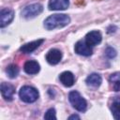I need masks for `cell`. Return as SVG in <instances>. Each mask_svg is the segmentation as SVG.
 <instances>
[{"mask_svg":"<svg viewBox=\"0 0 120 120\" xmlns=\"http://www.w3.org/2000/svg\"><path fill=\"white\" fill-rule=\"evenodd\" d=\"M70 22V18L67 14H52L45 19L44 27L47 30H53L68 25Z\"/></svg>","mask_w":120,"mask_h":120,"instance_id":"cell-1","label":"cell"},{"mask_svg":"<svg viewBox=\"0 0 120 120\" xmlns=\"http://www.w3.org/2000/svg\"><path fill=\"white\" fill-rule=\"evenodd\" d=\"M19 97L21 100H22L25 103H33L38 98L39 94L35 87L30 85H24L20 89Z\"/></svg>","mask_w":120,"mask_h":120,"instance_id":"cell-2","label":"cell"},{"mask_svg":"<svg viewBox=\"0 0 120 120\" xmlns=\"http://www.w3.org/2000/svg\"><path fill=\"white\" fill-rule=\"evenodd\" d=\"M68 99L74 109L79 112H84L87 107L86 100L81 96L78 91H71L68 94Z\"/></svg>","mask_w":120,"mask_h":120,"instance_id":"cell-3","label":"cell"},{"mask_svg":"<svg viewBox=\"0 0 120 120\" xmlns=\"http://www.w3.org/2000/svg\"><path fill=\"white\" fill-rule=\"evenodd\" d=\"M42 10H43L42 5H40L39 3H35V4H31L24 7L21 14L25 19H32L38 16L42 12Z\"/></svg>","mask_w":120,"mask_h":120,"instance_id":"cell-4","label":"cell"},{"mask_svg":"<svg viewBox=\"0 0 120 120\" xmlns=\"http://www.w3.org/2000/svg\"><path fill=\"white\" fill-rule=\"evenodd\" d=\"M14 18V11L11 8H2L0 11V26L3 28L8 25Z\"/></svg>","mask_w":120,"mask_h":120,"instance_id":"cell-5","label":"cell"},{"mask_svg":"<svg viewBox=\"0 0 120 120\" xmlns=\"http://www.w3.org/2000/svg\"><path fill=\"white\" fill-rule=\"evenodd\" d=\"M0 90H1L2 97L6 100L11 101L13 99V96H14V93H15L14 85H12L8 82H2L1 86H0Z\"/></svg>","mask_w":120,"mask_h":120,"instance_id":"cell-6","label":"cell"},{"mask_svg":"<svg viewBox=\"0 0 120 120\" xmlns=\"http://www.w3.org/2000/svg\"><path fill=\"white\" fill-rule=\"evenodd\" d=\"M74 51L76 53L83 56H90L93 52L91 46H89L85 41H82V40H79L75 44Z\"/></svg>","mask_w":120,"mask_h":120,"instance_id":"cell-7","label":"cell"},{"mask_svg":"<svg viewBox=\"0 0 120 120\" xmlns=\"http://www.w3.org/2000/svg\"><path fill=\"white\" fill-rule=\"evenodd\" d=\"M101 40H102V36H101L100 32L97 31V30L87 33L85 36V38H84V41L91 47L99 44L101 42Z\"/></svg>","mask_w":120,"mask_h":120,"instance_id":"cell-8","label":"cell"},{"mask_svg":"<svg viewBox=\"0 0 120 120\" xmlns=\"http://www.w3.org/2000/svg\"><path fill=\"white\" fill-rule=\"evenodd\" d=\"M43 42H44V39L43 38H39V39H37V40L28 42V43H25V44H23L20 48V51L22 53H31L34 51H36Z\"/></svg>","mask_w":120,"mask_h":120,"instance_id":"cell-9","label":"cell"},{"mask_svg":"<svg viewBox=\"0 0 120 120\" xmlns=\"http://www.w3.org/2000/svg\"><path fill=\"white\" fill-rule=\"evenodd\" d=\"M62 59V52L58 49H51L46 54V60L51 65L58 64Z\"/></svg>","mask_w":120,"mask_h":120,"instance_id":"cell-10","label":"cell"},{"mask_svg":"<svg viewBox=\"0 0 120 120\" xmlns=\"http://www.w3.org/2000/svg\"><path fill=\"white\" fill-rule=\"evenodd\" d=\"M69 6V0H50L48 8L50 10H65Z\"/></svg>","mask_w":120,"mask_h":120,"instance_id":"cell-11","label":"cell"},{"mask_svg":"<svg viewBox=\"0 0 120 120\" xmlns=\"http://www.w3.org/2000/svg\"><path fill=\"white\" fill-rule=\"evenodd\" d=\"M23 70L27 73V74H30V75H34V74H37L39 72L40 70V66L39 64L35 61V60H28L24 63V66H23Z\"/></svg>","mask_w":120,"mask_h":120,"instance_id":"cell-12","label":"cell"},{"mask_svg":"<svg viewBox=\"0 0 120 120\" xmlns=\"http://www.w3.org/2000/svg\"><path fill=\"white\" fill-rule=\"evenodd\" d=\"M59 80L63 85L67 87H70L75 82V77L70 71H64L59 75Z\"/></svg>","mask_w":120,"mask_h":120,"instance_id":"cell-13","label":"cell"},{"mask_svg":"<svg viewBox=\"0 0 120 120\" xmlns=\"http://www.w3.org/2000/svg\"><path fill=\"white\" fill-rule=\"evenodd\" d=\"M85 82L88 86H92V87H98L101 82H102V78L99 74L98 73H92L90 74L86 80H85Z\"/></svg>","mask_w":120,"mask_h":120,"instance_id":"cell-14","label":"cell"},{"mask_svg":"<svg viewBox=\"0 0 120 120\" xmlns=\"http://www.w3.org/2000/svg\"><path fill=\"white\" fill-rule=\"evenodd\" d=\"M110 82L112 84L114 91H120V73L115 72L110 76Z\"/></svg>","mask_w":120,"mask_h":120,"instance_id":"cell-15","label":"cell"},{"mask_svg":"<svg viewBox=\"0 0 120 120\" xmlns=\"http://www.w3.org/2000/svg\"><path fill=\"white\" fill-rule=\"evenodd\" d=\"M112 116L116 120H120V100H114L111 105Z\"/></svg>","mask_w":120,"mask_h":120,"instance_id":"cell-16","label":"cell"},{"mask_svg":"<svg viewBox=\"0 0 120 120\" xmlns=\"http://www.w3.org/2000/svg\"><path fill=\"white\" fill-rule=\"evenodd\" d=\"M6 72H7L8 76L9 78L14 79V78H16V77L18 76V74H19V68H18L17 65L11 64V65H9V66L7 68Z\"/></svg>","mask_w":120,"mask_h":120,"instance_id":"cell-17","label":"cell"},{"mask_svg":"<svg viewBox=\"0 0 120 120\" xmlns=\"http://www.w3.org/2000/svg\"><path fill=\"white\" fill-rule=\"evenodd\" d=\"M44 119H48V120H55L56 119V114H55V110L53 108L49 109L45 114H44Z\"/></svg>","mask_w":120,"mask_h":120,"instance_id":"cell-18","label":"cell"},{"mask_svg":"<svg viewBox=\"0 0 120 120\" xmlns=\"http://www.w3.org/2000/svg\"><path fill=\"white\" fill-rule=\"evenodd\" d=\"M105 55L108 57V58H110V59H112V58H114L115 56H116V51L112 48V47H107L106 49H105Z\"/></svg>","mask_w":120,"mask_h":120,"instance_id":"cell-19","label":"cell"},{"mask_svg":"<svg viewBox=\"0 0 120 120\" xmlns=\"http://www.w3.org/2000/svg\"><path fill=\"white\" fill-rule=\"evenodd\" d=\"M68 119H69V120H71V119H80V116L77 115V114H72V115H70V116L68 117Z\"/></svg>","mask_w":120,"mask_h":120,"instance_id":"cell-20","label":"cell"}]
</instances>
